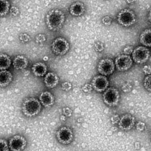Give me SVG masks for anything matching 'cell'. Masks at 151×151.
<instances>
[{
  "label": "cell",
  "instance_id": "obj_23",
  "mask_svg": "<svg viewBox=\"0 0 151 151\" xmlns=\"http://www.w3.org/2000/svg\"><path fill=\"white\" fill-rule=\"evenodd\" d=\"M9 142L3 138H0V151H9Z\"/></svg>",
  "mask_w": 151,
  "mask_h": 151
},
{
  "label": "cell",
  "instance_id": "obj_7",
  "mask_svg": "<svg viewBox=\"0 0 151 151\" xmlns=\"http://www.w3.org/2000/svg\"><path fill=\"white\" fill-rule=\"evenodd\" d=\"M115 69L114 61L109 58H105L99 60L97 70L100 75L108 76L114 73Z\"/></svg>",
  "mask_w": 151,
  "mask_h": 151
},
{
  "label": "cell",
  "instance_id": "obj_41",
  "mask_svg": "<svg viewBox=\"0 0 151 151\" xmlns=\"http://www.w3.org/2000/svg\"><path fill=\"white\" fill-rule=\"evenodd\" d=\"M104 1H107V0H104Z\"/></svg>",
  "mask_w": 151,
  "mask_h": 151
},
{
  "label": "cell",
  "instance_id": "obj_22",
  "mask_svg": "<svg viewBox=\"0 0 151 151\" xmlns=\"http://www.w3.org/2000/svg\"><path fill=\"white\" fill-rule=\"evenodd\" d=\"M143 85L146 90L151 92V74L147 75L145 78Z\"/></svg>",
  "mask_w": 151,
  "mask_h": 151
},
{
  "label": "cell",
  "instance_id": "obj_32",
  "mask_svg": "<svg viewBox=\"0 0 151 151\" xmlns=\"http://www.w3.org/2000/svg\"><path fill=\"white\" fill-rule=\"evenodd\" d=\"M63 115L65 116L66 118L71 117L73 114V111L70 107H64L63 109Z\"/></svg>",
  "mask_w": 151,
  "mask_h": 151
},
{
  "label": "cell",
  "instance_id": "obj_14",
  "mask_svg": "<svg viewBox=\"0 0 151 151\" xmlns=\"http://www.w3.org/2000/svg\"><path fill=\"white\" fill-rule=\"evenodd\" d=\"M39 100L42 105L46 108H49L55 104V98L54 95L49 91L41 92L39 96Z\"/></svg>",
  "mask_w": 151,
  "mask_h": 151
},
{
  "label": "cell",
  "instance_id": "obj_26",
  "mask_svg": "<svg viewBox=\"0 0 151 151\" xmlns=\"http://www.w3.org/2000/svg\"><path fill=\"white\" fill-rule=\"evenodd\" d=\"M113 19L111 17L109 16H105L101 19V22L103 25L106 26H109L111 24Z\"/></svg>",
  "mask_w": 151,
  "mask_h": 151
},
{
  "label": "cell",
  "instance_id": "obj_35",
  "mask_svg": "<svg viewBox=\"0 0 151 151\" xmlns=\"http://www.w3.org/2000/svg\"><path fill=\"white\" fill-rule=\"evenodd\" d=\"M118 114H114L111 118V122L113 124H118L120 120Z\"/></svg>",
  "mask_w": 151,
  "mask_h": 151
},
{
  "label": "cell",
  "instance_id": "obj_38",
  "mask_svg": "<svg viewBox=\"0 0 151 151\" xmlns=\"http://www.w3.org/2000/svg\"><path fill=\"white\" fill-rule=\"evenodd\" d=\"M148 19H149L150 22L151 23V9L149 12V15H148Z\"/></svg>",
  "mask_w": 151,
  "mask_h": 151
},
{
  "label": "cell",
  "instance_id": "obj_3",
  "mask_svg": "<svg viewBox=\"0 0 151 151\" xmlns=\"http://www.w3.org/2000/svg\"><path fill=\"white\" fill-rule=\"evenodd\" d=\"M117 21L120 25L125 27H129L135 23L136 16L132 10L123 9L117 14Z\"/></svg>",
  "mask_w": 151,
  "mask_h": 151
},
{
  "label": "cell",
  "instance_id": "obj_31",
  "mask_svg": "<svg viewBox=\"0 0 151 151\" xmlns=\"http://www.w3.org/2000/svg\"><path fill=\"white\" fill-rule=\"evenodd\" d=\"M82 90L85 93H91L93 90V87L91 83H86L82 87Z\"/></svg>",
  "mask_w": 151,
  "mask_h": 151
},
{
  "label": "cell",
  "instance_id": "obj_13",
  "mask_svg": "<svg viewBox=\"0 0 151 151\" xmlns=\"http://www.w3.org/2000/svg\"><path fill=\"white\" fill-rule=\"evenodd\" d=\"M86 11L83 3L76 1L73 3L70 6L69 12L71 16L74 17H80L83 15Z\"/></svg>",
  "mask_w": 151,
  "mask_h": 151
},
{
  "label": "cell",
  "instance_id": "obj_15",
  "mask_svg": "<svg viewBox=\"0 0 151 151\" xmlns=\"http://www.w3.org/2000/svg\"><path fill=\"white\" fill-rule=\"evenodd\" d=\"M44 84L48 88H55L59 82V77L56 73L54 72H48L44 76Z\"/></svg>",
  "mask_w": 151,
  "mask_h": 151
},
{
  "label": "cell",
  "instance_id": "obj_37",
  "mask_svg": "<svg viewBox=\"0 0 151 151\" xmlns=\"http://www.w3.org/2000/svg\"><path fill=\"white\" fill-rule=\"evenodd\" d=\"M126 1H127V3L128 4H133L134 3L136 0H126Z\"/></svg>",
  "mask_w": 151,
  "mask_h": 151
},
{
  "label": "cell",
  "instance_id": "obj_9",
  "mask_svg": "<svg viewBox=\"0 0 151 151\" xmlns=\"http://www.w3.org/2000/svg\"><path fill=\"white\" fill-rule=\"evenodd\" d=\"M8 142L11 151H23L25 149L27 144L26 138L20 134L12 137Z\"/></svg>",
  "mask_w": 151,
  "mask_h": 151
},
{
  "label": "cell",
  "instance_id": "obj_18",
  "mask_svg": "<svg viewBox=\"0 0 151 151\" xmlns=\"http://www.w3.org/2000/svg\"><path fill=\"white\" fill-rule=\"evenodd\" d=\"M13 76L9 71L7 70L0 71V88H5L12 82Z\"/></svg>",
  "mask_w": 151,
  "mask_h": 151
},
{
  "label": "cell",
  "instance_id": "obj_33",
  "mask_svg": "<svg viewBox=\"0 0 151 151\" xmlns=\"http://www.w3.org/2000/svg\"><path fill=\"white\" fill-rule=\"evenodd\" d=\"M133 51H134V47H133V46H127L123 50L124 54L129 55L132 54Z\"/></svg>",
  "mask_w": 151,
  "mask_h": 151
},
{
  "label": "cell",
  "instance_id": "obj_34",
  "mask_svg": "<svg viewBox=\"0 0 151 151\" xmlns=\"http://www.w3.org/2000/svg\"><path fill=\"white\" fill-rule=\"evenodd\" d=\"M142 71L146 75L151 74V66L150 65H145L143 66Z\"/></svg>",
  "mask_w": 151,
  "mask_h": 151
},
{
  "label": "cell",
  "instance_id": "obj_6",
  "mask_svg": "<svg viewBox=\"0 0 151 151\" xmlns=\"http://www.w3.org/2000/svg\"><path fill=\"white\" fill-rule=\"evenodd\" d=\"M58 142L63 145L70 144L74 139V133L72 129L68 127L63 126L59 128L56 133Z\"/></svg>",
  "mask_w": 151,
  "mask_h": 151
},
{
  "label": "cell",
  "instance_id": "obj_27",
  "mask_svg": "<svg viewBox=\"0 0 151 151\" xmlns=\"http://www.w3.org/2000/svg\"><path fill=\"white\" fill-rule=\"evenodd\" d=\"M61 88L64 91H69L72 88V84L70 82H63L61 83Z\"/></svg>",
  "mask_w": 151,
  "mask_h": 151
},
{
  "label": "cell",
  "instance_id": "obj_39",
  "mask_svg": "<svg viewBox=\"0 0 151 151\" xmlns=\"http://www.w3.org/2000/svg\"><path fill=\"white\" fill-rule=\"evenodd\" d=\"M66 118L65 116H64V115H62L61 117V120L63 121H65L66 120Z\"/></svg>",
  "mask_w": 151,
  "mask_h": 151
},
{
  "label": "cell",
  "instance_id": "obj_29",
  "mask_svg": "<svg viewBox=\"0 0 151 151\" xmlns=\"http://www.w3.org/2000/svg\"><path fill=\"white\" fill-rule=\"evenodd\" d=\"M47 40L46 35L44 34H39L35 37V42L37 43H42Z\"/></svg>",
  "mask_w": 151,
  "mask_h": 151
},
{
  "label": "cell",
  "instance_id": "obj_19",
  "mask_svg": "<svg viewBox=\"0 0 151 151\" xmlns=\"http://www.w3.org/2000/svg\"><path fill=\"white\" fill-rule=\"evenodd\" d=\"M140 41L145 47H151V29H146L140 35Z\"/></svg>",
  "mask_w": 151,
  "mask_h": 151
},
{
  "label": "cell",
  "instance_id": "obj_21",
  "mask_svg": "<svg viewBox=\"0 0 151 151\" xmlns=\"http://www.w3.org/2000/svg\"><path fill=\"white\" fill-rule=\"evenodd\" d=\"M10 4L8 0H0V17H4L9 13Z\"/></svg>",
  "mask_w": 151,
  "mask_h": 151
},
{
  "label": "cell",
  "instance_id": "obj_17",
  "mask_svg": "<svg viewBox=\"0 0 151 151\" xmlns=\"http://www.w3.org/2000/svg\"><path fill=\"white\" fill-rule=\"evenodd\" d=\"M29 64L28 59L23 55H18L12 61V65L16 70H24L27 68Z\"/></svg>",
  "mask_w": 151,
  "mask_h": 151
},
{
  "label": "cell",
  "instance_id": "obj_12",
  "mask_svg": "<svg viewBox=\"0 0 151 151\" xmlns=\"http://www.w3.org/2000/svg\"><path fill=\"white\" fill-rule=\"evenodd\" d=\"M135 118L129 114H123L120 117L118 123L119 128L124 131L131 130L135 126Z\"/></svg>",
  "mask_w": 151,
  "mask_h": 151
},
{
  "label": "cell",
  "instance_id": "obj_20",
  "mask_svg": "<svg viewBox=\"0 0 151 151\" xmlns=\"http://www.w3.org/2000/svg\"><path fill=\"white\" fill-rule=\"evenodd\" d=\"M11 64V59L8 55L0 53V71L8 70Z\"/></svg>",
  "mask_w": 151,
  "mask_h": 151
},
{
  "label": "cell",
  "instance_id": "obj_11",
  "mask_svg": "<svg viewBox=\"0 0 151 151\" xmlns=\"http://www.w3.org/2000/svg\"><path fill=\"white\" fill-rule=\"evenodd\" d=\"M93 90L98 92H104L109 86V81L106 76L98 75L93 77L91 81Z\"/></svg>",
  "mask_w": 151,
  "mask_h": 151
},
{
  "label": "cell",
  "instance_id": "obj_36",
  "mask_svg": "<svg viewBox=\"0 0 151 151\" xmlns=\"http://www.w3.org/2000/svg\"><path fill=\"white\" fill-rule=\"evenodd\" d=\"M132 86L129 83H126L124 84L122 87V91L124 92H128L131 91Z\"/></svg>",
  "mask_w": 151,
  "mask_h": 151
},
{
  "label": "cell",
  "instance_id": "obj_40",
  "mask_svg": "<svg viewBox=\"0 0 151 151\" xmlns=\"http://www.w3.org/2000/svg\"><path fill=\"white\" fill-rule=\"evenodd\" d=\"M48 57L47 56H44L43 57V60H44V61H47L48 60Z\"/></svg>",
  "mask_w": 151,
  "mask_h": 151
},
{
  "label": "cell",
  "instance_id": "obj_2",
  "mask_svg": "<svg viewBox=\"0 0 151 151\" xmlns=\"http://www.w3.org/2000/svg\"><path fill=\"white\" fill-rule=\"evenodd\" d=\"M21 110L26 117L32 118L37 116L40 113L42 104L40 100L35 98H27L23 101Z\"/></svg>",
  "mask_w": 151,
  "mask_h": 151
},
{
  "label": "cell",
  "instance_id": "obj_10",
  "mask_svg": "<svg viewBox=\"0 0 151 151\" xmlns=\"http://www.w3.org/2000/svg\"><path fill=\"white\" fill-rule=\"evenodd\" d=\"M115 68L119 71L124 72L129 70L133 65V60L129 55H121L115 58Z\"/></svg>",
  "mask_w": 151,
  "mask_h": 151
},
{
  "label": "cell",
  "instance_id": "obj_16",
  "mask_svg": "<svg viewBox=\"0 0 151 151\" xmlns=\"http://www.w3.org/2000/svg\"><path fill=\"white\" fill-rule=\"evenodd\" d=\"M33 74L37 77H43L47 73L48 67L47 65L42 62H37L32 67Z\"/></svg>",
  "mask_w": 151,
  "mask_h": 151
},
{
  "label": "cell",
  "instance_id": "obj_24",
  "mask_svg": "<svg viewBox=\"0 0 151 151\" xmlns=\"http://www.w3.org/2000/svg\"><path fill=\"white\" fill-rule=\"evenodd\" d=\"M19 40L21 43H27L31 40V38L27 34L21 33L19 35Z\"/></svg>",
  "mask_w": 151,
  "mask_h": 151
},
{
  "label": "cell",
  "instance_id": "obj_28",
  "mask_svg": "<svg viewBox=\"0 0 151 151\" xmlns=\"http://www.w3.org/2000/svg\"><path fill=\"white\" fill-rule=\"evenodd\" d=\"M135 127L137 130L139 132H143L146 129V124L142 121H139L136 123Z\"/></svg>",
  "mask_w": 151,
  "mask_h": 151
},
{
  "label": "cell",
  "instance_id": "obj_30",
  "mask_svg": "<svg viewBox=\"0 0 151 151\" xmlns=\"http://www.w3.org/2000/svg\"><path fill=\"white\" fill-rule=\"evenodd\" d=\"M9 13L12 17H17L19 13V10L17 7L16 6H12L10 8Z\"/></svg>",
  "mask_w": 151,
  "mask_h": 151
},
{
  "label": "cell",
  "instance_id": "obj_5",
  "mask_svg": "<svg viewBox=\"0 0 151 151\" xmlns=\"http://www.w3.org/2000/svg\"><path fill=\"white\" fill-rule=\"evenodd\" d=\"M104 104L110 107H114L119 104L120 95L119 90L114 87L106 89L102 95Z\"/></svg>",
  "mask_w": 151,
  "mask_h": 151
},
{
  "label": "cell",
  "instance_id": "obj_8",
  "mask_svg": "<svg viewBox=\"0 0 151 151\" xmlns=\"http://www.w3.org/2000/svg\"><path fill=\"white\" fill-rule=\"evenodd\" d=\"M150 56V50L147 47L143 46L137 47L134 50L132 54V58L133 61L137 64L145 63H146Z\"/></svg>",
  "mask_w": 151,
  "mask_h": 151
},
{
  "label": "cell",
  "instance_id": "obj_4",
  "mask_svg": "<svg viewBox=\"0 0 151 151\" xmlns=\"http://www.w3.org/2000/svg\"><path fill=\"white\" fill-rule=\"evenodd\" d=\"M70 49V43L63 37H57L53 40L51 44L52 52L56 55H65L69 52Z\"/></svg>",
  "mask_w": 151,
  "mask_h": 151
},
{
  "label": "cell",
  "instance_id": "obj_25",
  "mask_svg": "<svg viewBox=\"0 0 151 151\" xmlns=\"http://www.w3.org/2000/svg\"><path fill=\"white\" fill-rule=\"evenodd\" d=\"M94 48L96 52H101L104 50V45L101 42H96L94 44Z\"/></svg>",
  "mask_w": 151,
  "mask_h": 151
},
{
  "label": "cell",
  "instance_id": "obj_1",
  "mask_svg": "<svg viewBox=\"0 0 151 151\" xmlns=\"http://www.w3.org/2000/svg\"><path fill=\"white\" fill-rule=\"evenodd\" d=\"M65 15L60 9H55L50 10L45 17V23L49 30L52 32L59 31L65 23Z\"/></svg>",
  "mask_w": 151,
  "mask_h": 151
}]
</instances>
